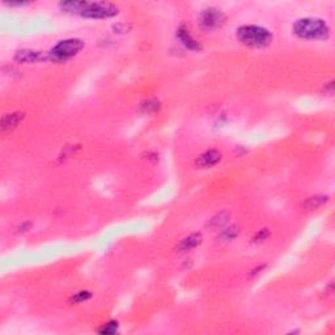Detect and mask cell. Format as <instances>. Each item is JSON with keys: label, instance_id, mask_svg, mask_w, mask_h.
I'll use <instances>...</instances> for the list:
<instances>
[{"label": "cell", "instance_id": "8fae6325", "mask_svg": "<svg viewBox=\"0 0 335 335\" xmlns=\"http://www.w3.org/2000/svg\"><path fill=\"white\" fill-rule=\"evenodd\" d=\"M87 4L88 1L85 0H67V1H60L59 8L66 13H75L81 16Z\"/></svg>", "mask_w": 335, "mask_h": 335}, {"label": "cell", "instance_id": "d6986e66", "mask_svg": "<svg viewBox=\"0 0 335 335\" xmlns=\"http://www.w3.org/2000/svg\"><path fill=\"white\" fill-rule=\"evenodd\" d=\"M268 236H270V231H268L267 228H262V229H260V231L257 232V235L254 236V239H253V242L254 243L263 242L264 239H267Z\"/></svg>", "mask_w": 335, "mask_h": 335}, {"label": "cell", "instance_id": "5bb4252c", "mask_svg": "<svg viewBox=\"0 0 335 335\" xmlns=\"http://www.w3.org/2000/svg\"><path fill=\"white\" fill-rule=\"evenodd\" d=\"M160 108H161V104L157 98H148V100L140 102L138 110L142 114H153V113L159 112Z\"/></svg>", "mask_w": 335, "mask_h": 335}, {"label": "cell", "instance_id": "ffe728a7", "mask_svg": "<svg viewBox=\"0 0 335 335\" xmlns=\"http://www.w3.org/2000/svg\"><path fill=\"white\" fill-rule=\"evenodd\" d=\"M131 25L130 24H126V23H122V24H116L114 26H113V29H114V32L116 33H120V34H123V33H128L130 30H131Z\"/></svg>", "mask_w": 335, "mask_h": 335}, {"label": "cell", "instance_id": "30bf717a", "mask_svg": "<svg viewBox=\"0 0 335 335\" xmlns=\"http://www.w3.org/2000/svg\"><path fill=\"white\" fill-rule=\"evenodd\" d=\"M202 241H203L202 233H191L177 245L176 251L177 253H188V251L195 249L196 246H199Z\"/></svg>", "mask_w": 335, "mask_h": 335}, {"label": "cell", "instance_id": "277c9868", "mask_svg": "<svg viewBox=\"0 0 335 335\" xmlns=\"http://www.w3.org/2000/svg\"><path fill=\"white\" fill-rule=\"evenodd\" d=\"M227 21V15L216 7H208L199 13L198 24L203 30H214L223 26Z\"/></svg>", "mask_w": 335, "mask_h": 335}, {"label": "cell", "instance_id": "7c38bea8", "mask_svg": "<svg viewBox=\"0 0 335 335\" xmlns=\"http://www.w3.org/2000/svg\"><path fill=\"white\" fill-rule=\"evenodd\" d=\"M329 202V196L327 195H314L308 198L303 203V208L305 211H314L318 208L323 207L325 204Z\"/></svg>", "mask_w": 335, "mask_h": 335}, {"label": "cell", "instance_id": "9c48e42d", "mask_svg": "<svg viewBox=\"0 0 335 335\" xmlns=\"http://www.w3.org/2000/svg\"><path fill=\"white\" fill-rule=\"evenodd\" d=\"M25 113L23 112H13L9 113V114H5L1 118V123H0V127H1V131H12L15 128H17V126L24 120Z\"/></svg>", "mask_w": 335, "mask_h": 335}, {"label": "cell", "instance_id": "6da1fadb", "mask_svg": "<svg viewBox=\"0 0 335 335\" xmlns=\"http://www.w3.org/2000/svg\"><path fill=\"white\" fill-rule=\"evenodd\" d=\"M293 33L303 40H327L330 37V28L325 20L318 17H304L295 23Z\"/></svg>", "mask_w": 335, "mask_h": 335}, {"label": "cell", "instance_id": "7a4b0ae2", "mask_svg": "<svg viewBox=\"0 0 335 335\" xmlns=\"http://www.w3.org/2000/svg\"><path fill=\"white\" fill-rule=\"evenodd\" d=\"M237 40L247 48H261L271 44L274 37L268 29L258 25H242L237 29Z\"/></svg>", "mask_w": 335, "mask_h": 335}, {"label": "cell", "instance_id": "ba28073f", "mask_svg": "<svg viewBox=\"0 0 335 335\" xmlns=\"http://www.w3.org/2000/svg\"><path fill=\"white\" fill-rule=\"evenodd\" d=\"M50 56L48 54H44L41 51L36 50H29V48H23L15 54V60L19 63H37V62H42V60H48Z\"/></svg>", "mask_w": 335, "mask_h": 335}, {"label": "cell", "instance_id": "44dd1931", "mask_svg": "<svg viewBox=\"0 0 335 335\" xmlns=\"http://www.w3.org/2000/svg\"><path fill=\"white\" fill-rule=\"evenodd\" d=\"M266 268V264H263V266H258L257 268H254V270H251L250 274H249V278H253V276L258 275L260 272H262Z\"/></svg>", "mask_w": 335, "mask_h": 335}, {"label": "cell", "instance_id": "603a6c76", "mask_svg": "<svg viewBox=\"0 0 335 335\" xmlns=\"http://www.w3.org/2000/svg\"><path fill=\"white\" fill-rule=\"evenodd\" d=\"M30 227H32V223H24L19 229H20V232H26Z\"/></svg>", "mask_w": 335, "mask_h": 335}, {"label": "cell", "instance_id": "52a82bcc", "mask_svg": "<svg viewBox=\"0 0 335 335\" xmlns=\"http://www.w3.org/2000/svg\"><path fill=\"white\" fill-rule=\"evenodd\" d=\"M177 38L181 41V44L184 45L185 48H189V50H191V51H202V50H203L200 42H198V41L192 37V34L190 33V30H189V28L186 25L182 24L180 28L177 29Z\"/></svg>", "mask_w": 335, "mask_h": 335}, {"label": "cell", "instance_id": "4fadbf2b", "mask_svg": "<svg viewBox=\"0 0 335 335\" xmlns=\"http://www.w3.org/2000/svg\"><path fill=\"white\" fill-rule=\"evenodd\" d=\"M229 219H231V214L224 210V211L217 212L216 215H214L211 219L208 220L207 227L212 228V229H220L229 221Z\"/></svg>", "mask_w": 335, "mask_h": 335}, {"label": "cell", "instance_id": "e0dca14e", "mask_svg": "<svg viewBox=\"0 0 335 335\" xmlns=\"http://www.w3.org/2000/svg\"><path fill=\"white\" fill-rule=\"evenodd\" d=\"M117 331H118V322L117 321H110L98 329V333L102 335H113L116 334Z\"/></svg>", "mask_w": 335, "mask_h": 335}, {"label": "cell", "instance_id": "3957f363", "mask_svg": "<svg viewBox=\"0 0 335 335\" xmlns=\"http://www.w3.org/2000/svg\"><path fill=\"white\" fill-rule=\"evenodd\" d=\"M84 48V42L79 38H68L59 41L48 52L50 60L54 62H66L72 56L77 55Z\"/></svg>", "mask_w": 335, "mask_h": 335}, {"label": "cell", "instance_id": "5b68a950", "mask_svg": "<svg viewBox=\"0 0 335 335\" xmlns=\"http://www.w3.org/2000/svg\"><path fill=\"white\" fill-rule=\"evenodd\" d=\"M120 13V9L116 4L108 3V1H96V3H89L87 4L81 16L87 19H110L117 16Z\"/></svg>", "mask_w": 335, "mask_h": 335}, {"label": "cell", "instance_id": "8992f818", "mask_svg": "<svg viewBox=\"0 0 335 335\" xmlns=\"http://www.w3.org/2000/svg\"><path fill=\"white\" fill-rule=\"evenodd\" d=\"M221 152L217 149H208L199 155L195 160V165L200 169H210V168L215 167L221 161Z\"/></svg>", "mask_w": 335, "mask_h": 335}, {"label": "cell", "instance_id": "7402d4cb", "mask_svg": "<svg viewBox=\"0 0 335 335\" xmlns=\"http://www.w3.org/2000/svg\"><path fill=\"white\" fill-rule=\"evenodd\" d=\"M334 92V81H331V83H329L325 87V93H329V95H331V93Z\"/></svg>", "mask_w": 335, "mask_h": 335}, {"label": "cell", "instance_id": "2e32d148", "mask_svg": "<svg viewBox=\"0 0 335 335\" xmlns=\"http://www.w3.org/2000/svg\"><path fill=\"white\" fill-rule=\"evenodd\" d=\"M91 297H92V292L80 291L73 293V295L70 297V300H68V303L71 304V305H73V304H81L84 303V301H88Z\"/></svg>", "mask_w": 335, "mask_h": 335}, {"label": "cell", "instance_id": "ac0fdd59", "mask_svg": "<svg viewBox=\"0 0 335 335\" xmlns=\"http://www.w3.org/2000/svg\"><path fill=\"white\" fill-rule=\"evenodd\" d=\"M79 149L80 145H67V147H64V149L62 151V155L59 156L60 160L70 159V157L75 155V152L79 151Z\"/></svg>", "mask_w": 335, "mask_h": 335}, {"label": "cell", "instance_id": "9a60e30c", "mask_svg": "<svg viewBox=\"0 0 335 335\" xmlns=\"http://www.w3.org/2000/svg\"><path fill=\"white\" fill-rule=\"evenodd\" d=\"M239 235V225H231V227L225 228L220 232V235L217 236V241L223 243L232 242L233 239H237V236Z\"/></svg>", "mask_w": 335, "mask_h": 335}]
</instances>
